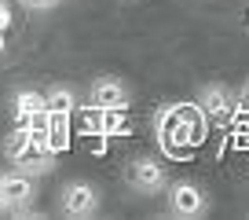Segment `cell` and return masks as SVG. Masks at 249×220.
Segmentation results:
<instances>
[{"instance_id":"1","label":"cell","mask_w":249,"mask_h":220,"mask_svg":"<svg viewBox=\"0 0 249 220\" xmlns=\"http://www.w3.org/2000/svg\"><path fill=\"white\" fill-rule=\"evenodd\" d=\"M158 143L165 150H179V147H195L205 132V118L198 107H187V103H169V107L158 110L154 121Z\"/></svg>"},{"instance_id":"2","label":"cell","mask_w":249,"mask_h":220,"mask_svg":"<svg viewBox=\"0 0 249 220\" xmlns=\"http://www.w3.org/2000/svg\"><path fill=\"white\" fill-rule=\"evenodd\" d=\"M4 158H8L15 169L30 173V176H44V173L55 169V150L48 147L44 140H37L26 125H15L8 132V140H4Z\"/></svg>"},{"instance_id":"3","label":"cell","mask_w":249,"mask_h":220,"mask_svg":"<svg viewBox=\"0 0 249 220\" xmlns=\"http://www.w3.org/2000/svg\"><path fill=\"white\" fill-rule=\"evenodd\" d=\"M165 213L176 220H198L209 213V195L195 180H169L165 183Z\"/></svg>"},{"instance_id":"4","label":"cell","mask_w":249,"mask_h":220,"mask_svg":"<svg viewBox=\"0 0 249 220\" xmlns=\"http://www.w3.org/2000/svg\"><path fill=\"white\" fill-rule=\"evenodd\" d=\"M124 183H128V191L140 198H154L165 191V183H169V173H165V165L158 162V158L150 154H140L132 158V162L124 165Z\"/></svg>"},{"instance_id":"5","label":"cell","mask_w":249,"mask_h":220,"mask_svg":"<svg viewBox=\"0 0 249 220\" xmlns=\"http://www.w3.org/2000/svg\"><path fill=\"white\" fill-rule=\"evenodd\" d=\"M59 213L70 220H88L99 213V187L88 180H66L59 191Z\"/></svg>"},{"instance_id":"6","label":"cell","mask_w":249,"mask_h":220,"mask_svg":"<svg viewBox=\"0 0 249 220\" xmlns=\"http://www.w3.org/2000/svg\"><path fill=\"white\" fill-rule=\"evenodd\" d=\"M85 103L95 110H124L132 103V88L124 77H114V73H103V77H92L85 92Z\"/></svg>"},{"instance_id":"7","label":"cell","mask_w":249,"mask_h":220,"mask_svg":"<svg viewBox=\"0 0 249 220\" xmlns=\"http://www.w3.org/2000/svg\"><path fill=\"white\" fill-rule=\"evenodd\" d=\"M37 195V176L22 173H4V213H18V217H30V202Z\"/></svg>"},{"instance_id":"8","label":"cell","mask_w":249,"mask_h":220,"mask_svg":"<svg viewBox=\"0 0 249 220\" xmlns=\"http://www.w3.org/2000/svg\"><path fill=\"white\" fill-rule=\"evenodd\" d=\"M195 107L202 110V118L213 121V125H227V121L234 118V95L227 92L224 85H216V81L198 88V103Z\"/></svg>"},{"instance_id":"9","label":"cell","mask_w":249,"mask_h":220,"mask_svg":"<svg viewBox=\"0 0 249 220\" xmlns=\"http://www.w3.org/2000/svg\"><path fill=\"white\" fill-rule=\"evenodd\" d=\"M11 114H15V125H33L44 114V92L40 88H18L11 95Z\"/></svg>"},{"instance_id":"10","label":"cell","mask_w":249,"mask_h":220,"mask_svg":"<svg viewBox=\"0 0 249 220\" xmlns=\"http://www.w3.org/2000/svg\"><path fill=\"white\" fill-rule=\"evenodd\" d=\"M44 114H55V118H73L77 114V92L70 85H52L44 92Z\"/></svg>"},{"instance_id":"11","label":"cell","mask_w":249,"mask_h":220,"mask_svg":"<svg viewBox=\"0 0 249 220\" xmlns=\"http://www.w3.org/2000/svg\"><path fill=\"white\" fill-rule=\"evenodd\" d=\"M26 11H55L62 4V0H18Z\"/></svg>"},{"instance_id":"12","label":"cell","mask_w":249,"mask_h":220,"mask_svg":"<svg viewBox=\"0 0 249 220\" xmlns=\"http://www.w3.org/2000/svg\"><path fill=\"white\" fill-rule=\"evenodd\" d=\"M234 110H249V81L238 88V95H234Z\"/></svg>"},{"instance_id":"13","label":"cell","mask_w":249,"mask_h":220,"mask_svg":"<svg viewBox=\"0 0 249 220\" xmlns=\"http://www.w3.org/2000/svg\"><path fill=\"white\" fill-rule=\"evenodd\" d=\"M8 26H11V4H8V0H0V30L8 33Z\"/></svg>"},{"instance_id":"14","label":"cell","mask_w":249,"mask_h":220,"mask_svg":"<svg viewBox=\"0 0 249 220\" xmlns=\"http://www.w3.org/2000/svg\"><path fill=\"white\" fill-rule=\"evenodd\" d=\"M4 48H8V33L0 30V55H4Z\"/></svg>"},{"instance_id":"15","label":"cell","mask_w":249,"mask_h":220,"mask_svg":"<svg viewBox=\"0 0 249 220\" xmlns=\"http://www.w3.org/2000/svg\"><path fill=\"white\" fill-rule=\"evenodd\" d=\"M0 213H4V176H0Z\"/></svg>"}]
</instances>
